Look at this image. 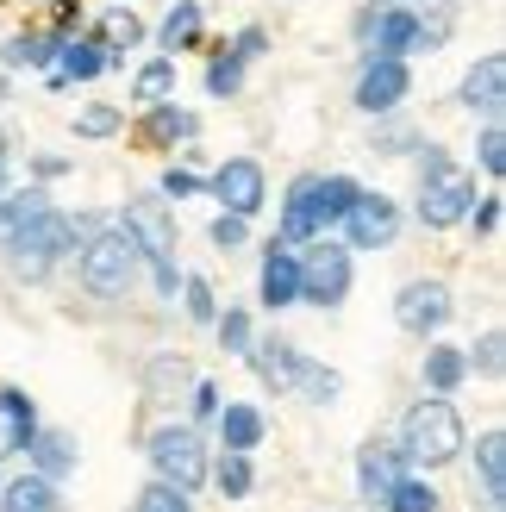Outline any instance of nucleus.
<instances>
[{
	"mask_svg": "<svg viewBox=\"0 0 506 512\" xmlns=\"http://www.w3.org/2000/svg\"><path fill=\"white\" fill-rule=\"evenodd\" d=\"M25 456H32V469H38L44 481H63V475L75 469V438H69V431L38 425V431H32V444H25Z\"/></svg>",
	"mask_w": 506,
	"mask_h": 512,
	"instance_id": "nucleus-18",
	"label": "nucleus"
},
{
	"mask_svg": "<svg viewBox=\"0 0 506 512\" xmlns=\"http://www.w3.org/2000/svg\"><path fill=\"white\" fill-rule=\"evenodd\" d=\"M0 512H63V494H57V481L25 469V475H13L7 488H0Z\"/></svg>",
	"mask_w": 506,
	"mask_h": 512,
	"instance_id": "nucleus-17",
	"label": "nucleus"
},
{
	"mask_svg": "<svg viewBox=\"0 0 506 512\" xmlns=\"http://www.w3.org/2000/svg\"><path fill=\"white\" fill-rule=\"evenodd\" d=\"M500 100H506V57H500V50H488V57L463 75V107L494 119V113H500Z\"/></svg>",
	"mask_w": 506,
	"mask_h": 512,
	"instance_id": "nucleus-14",
	"label": "nucleus"
},
{
	"mask_svg": "<svg viewBox=\"0 0 506 512\" xmlns=\"http://www.w3.org/2000/svg\"><path fill=\"white\" fill-rule=\"evenodd\" d=\"M175 94V57H157V63H144L138 69V82H132V100H144V107H157V100Z\"/></svg>",
	"mask_w": 506,
	"mask_h": 512,
	"instance_id": "nucleus-33",
	"label": "nucleus"
},
{
	"mask_svg": "<svg viewBox=\"0 0 506 512\" xmlns=\"http://www.w3.org/2000/svg\"><path fill=\"white\" fill-rule=\"evenodd\" d=\"M382 506L388 512H438V488H432V481H419V475H400Z\"/></svg>",
	"mask_w": 506,
	"mask_h": 512,
	"instance_id": "nucleus-32",
	"label": "nucleus"
},
{
	"mask_svg": "<svg viewBox=\"0 0 506 512\" xmlns=\"http://www.w3.org/2000/svg\"><path fill=\"white\" fill-rule=\"evenodd\" d=\"M82 238H94V219H69V213H38V225L25 232L7 256H13V275L19 281H44L50 275V263H57L63 250H82Z\"/></svg>",
	"mask_w": 506,
	"mask_h": 512,
	"instance_id": "nucleus-4",
	"label": "nucleus"
},
{
	"mask_svg": "<svg viewBox=\"0 0 506 512\" xmlns=\"http://www.w3.org/2000/svg\"><path fill=\"white\" fill-rule=\"evenodd\" d=\"M194 413H200V419L219 413V388H213V381H200V388H194Z\"/></svg>",
	"mask_w": 506,
	"mask_h": 512,
	"instance_id": "nucleus-46",
	"label": "nucleus"
},
{
	"mask_svg": "<svg viewBox=\"0 0 506 512\" xmlns=\"http://www.w3.org/2000/svg\"><path fill=\"white\" fill-rule=\"evenodd\" d=\"M463 363H469V369H482V375H500V363H506V338H500V331H488V338L475 344V350H463Z\"/></svg>",
	"mask_w": 506,
	"mask_h": 512,
	"instance_id": "nucleus-37",
	"label": "nucleus"
},
{
	"mask_svg": "<svg viewBox=\"0 0 506 512\" xmlns=\"http://www.w3.org/2000/svg\"><path fill=\"white\" fill-rule=\"evenodd\" d=\"M313 188H319V175H294L288 207H282V244H313V238H319V207H313Z\"/></svg>",
	"mask_w": 506,
	"mask_h": 512,
	"instance_id": "nucleus-16",
	"label": "nucleus"
},
{
	"mask_svg": "<svg viewBox=\"0 0 506 512\" xmlns=\"http://www.w3.org/2000/svg\"><path fill=\"white\" fill-rule=\"evenodd\" d=\"M207 475L219 481V494H225V500H244V494H250V456H244V450H225V456H219V469H207Z\"/></svg>",
	"mask_w": 506,
	"mask_h": 512,
	"instance_id": "nucleus-34",
	"label": "nucleus"
},
{
	"mask_svg": "<svg viewBox=\"0 0 506 512\" xmlns=\"http://www.w3.org/2000/svg\"><path fill=\"white\" fill-rule=\"evenodd\" d=\"M263 50H269V32H263V25H244L238 44H232V57H238V63H250V57H263Z\"/></svg>",
	"mask_w": 506,
	"mask_h": 512,
	"instance_id": "nucleus-44",
	"label": "nucleus"
},
{
	"mask_svg": "<svg viewBox=\"0 0 506 512\" xmlns=\"http://www.w3.org/2000/svg\"><path fill=\"white\" fill-rule=\"evenodd\" d=\"M294 388L307 394L313 406H332V400L344 394V375H338V369H325V363H307V356H300V369H294Z\"/></svg>",
	"mask_w": 506,
	"mask_h": 512,
	"instance_id": "nucleus-30",
	"label": "nucleus"
},
{
	"mask_svg": "<svg viewBox=\"0 0 506 512\" xmlns=\"http://www.w3.org/2000/svg\"><path fill=\"white\" fill-rule=\"evenodd\" d=\"M182 194H200V175L169 169V175H163V200H182Z\"/></svg>",
	"mask_w": 506,
	"mask_h": 512,
	"instance_id": "nucleus-45",
	"label": "nucleus"
},
{
	"mask_svg": "<svg viewBox=\"0 0 506 512\" xmlns=\"http://www.w3.org/2000/svg\"><path fill=\"white\" fill-rule=\"evenodd\" d=\"M38 213H50V194H44V188H25V194H7V200H0V250H13L25 232H32Z\"/></svg>",
	"mask_w": 506,
	"mask_h": 512,
	"instance_id": "nucleus-19",
	"label": "nucleus"
},
{
	"mask_svg": "<svg viewBox=\"0 0 506 512\" xmlns=\"http://www.w3.org/2000/svg\"><path fill=\"white\" fill-rule=\"evenodd\" d=\"M450 313H457V300H450L444 281H407L400 300H394V319H400V331H413V338H438L450 325Z\"/></svg>",
	"mask_w": 506,
	"mask_h": 512,
	"instance_id": "nucleus-8",
	"label": "nucleus"
},
{
	"mask_svg": "<svg viewBox=\"0 0 506 512\" xmlns=\"http://www.w3.org/2000/svg\"><path fill=\"white\" fill-rule=\"evenodd\" d=\"M388 7H400V0H388Z\"/></svg>",
	"mask_w": 506,
	"mask_h": 512,
	"instance_id": "nucleus-50",
	"label": "nucleus"
},
{
	"mask_svg": "<svg viewBox=\"0 0 506 512\" xmlns=\"http://www.w3.org/2000/svg\"><path fill=\"white\" fill-rule=\"evenodd\" d=\"M413 32H419V19H413L407 7H382V13L369 19V38H375L369 57H407V50H413Z\"/></svg>",
	"mask_w": 506,
	"mask_h": 512,
	"instance_id": "nucleus-21",
	"label": "nucleus"
},
{
	"mask_svg": "<svg viewBox=\"0 0 506 512\" xmlns=\"http://www.w3.org/2000/svg\"><path fill=\"white\" fill-rule=\"evenodd\" d=\"M94 44L107 50V63H119L125 50H138V44H144V19H138L132 7H113V13H100V32H94Z\"/></svg>",
	"mask_w": 506,
	"mask_h": 512,
	"instance_id": "nucleus-22",
	"label": "nucleus"
},
{
	"mask_svg": "<svg viewBox=\"0 0 506 512\" xmlns=\"http://www.w3.org/2000/svg\"><path fill=\"white\" fill-rule=\"evenodd\" d=\"M475 469H482L488 506L500 512V500H506V438H500V431H482V444H475Z\"/></svg>",
	"mask_w": 506,
	"mask_h": 512,
	"instance_id": "nucleus-23",
	"label": "nucleus"
},
{
	"mask_svg": "<svg viewBox=\"0 0 506 512\" xmlns=\"http://www.w3.org/2000/svg\"><path fill=\"white\" fill-rule=\"evenodd\" d=\"M469 219H475V232H482V238H494L500 232V194H475L469 200Z\"/></svg>",
	"mask_w": 506,
	"mask_h": 512,
	"instance_id": "nucleus-41",
	"label": "nucleus"
},
{
	"mask_svg": "<svg viewBox=\"0 0 506 512\" xmlns=\"http://www.w3.org/2000/svg\"><path fill=\"white\" fill-rule=\"evenodd\" d=\"M213 419H219V438H225V450H244V456L257 450V444H263V431H269L257 406H225V413H213Z\"/></svg>",
	"mask_w": 506,
	"mask_h": 512,
	"instance_id": "nucleus-25",
	"label": "nucleus"
},
{
	"mask_svg": "<svg viewBox=\"0 0 506 512\" xmlns=\"http://www.w3.org/2000/svg\"><path fill=\"white\" fill-rule=\"evenodd\" d=\"M407 94H413V75L400 57H369L363 63V75H357V107L363 113H394Z\"/></svg>",
	"mask_w": 506,
	"mask_h": 512,
	"instance_id": "nucleus-11",
	"label": "nucleus"
},
{
	"mask_svg": "<svg viewBox=\"0 0 506 512\" xmlns=\"http://www.w3.org/2000/svg\"><path fill=\"white\" fill-rule=\"evenodd\" d=\"M469 200H475V175L450 157V150L425 144V163H419V225H425V232H450V225L469 219Z\"/></svg>",
	"mask_w": 506,
	"mask_h": 512,
	"instance_id": "nucleus-1",
	"label": "nucleus"
},
{
	"mask_svg": "<svg viewBox=\"0 0 506 512\" xmlns=\"http://www.w3.org/2000/svg\"><path fill=\"white\" fill-rule=\"evenodd\" d=\"M344 294H350V250L332 238H313V250L300 256V300L338 306Z\"/></svg>",
	"mask_w": 506,
	"mask_h": 512,
	"instance_id": "nucleus-7",
	"label": "nucleus"
},
{
	"mask_svg": "<svg viewBox=\"0 0 506 512\" xmlns=\"http://www.w3.org/2000/svg\"><path fill=\"white\" fill-rule=\"evenodd\" d=\"M32 431H38L32 400H25L19 388H0V456H19L25 444H32Z\"/></svg>",
	"mask_w": 506,
	"mask_h": 512,
	"instance_id": "nucleus-20",
	"label": "nucleus"
},
{
	"mask_svg": "<svg viewBox=\"0 0 506 512\" xmlns=\"http://www.w3.org/2000/svg\"><path fill=\"white\" fill-rule=\"evenodd\" d=\"M194 132H200V119L169 107V100H157V107L144 113V144H175V138H194Z\"/></svg>",
	"mask_w": 506,
	"mask_h": 512,
	"instance_id": "nucleus-26",
	"label": "nucleus"
},
{
	"mask_svg": "<svg viewBox=\"0 0 506 512\" xmlns=\"http://www.w3.org/2000/svg\"><path fill=\"white\" fill-rule=\"evenodd\" d=\"M138 512H194V500L182 488H169V481H150V488L138 494Z\"/></svg>",
	"mask_w": 506,
	"mask_h": 512,
	"instance_id": "nucleus-36",
	"label": "nucleus"
},
{
	"mask_svg": "<svg viewBox=\"0 0 506 512\" xmlns=\"http://www.w3.org/2000/svg\"><path fill=\"white\" fill-rule=\"evenodd\" d=\"M338 225H344V250H388L400 238V207L388 194H357V207Z\"/></svg>",
	"mask_w": 506,
	"mask_h": 512,
	"instance_id": "nucleus-9",
	"label": "nucleus"
},
{
	"mask_svg": "<svg viewBox=\"0 0 506 512\" xmlns=\"http://www.w3.org/2000/svg\"><path fill=\"white\" fill-rule=\"evenodd\" d=\"M463 375H469L463 350H450V344L425 350V388H432V394H457V388H463Z\"/></svg>",
	"mask_w": 506,
	"mask_h": 512,
	"instance_id": "nucleus-28",
	"label": "nucleus"
},
{
	"mask_svg": "<svg viewBox=\"0 0 506 512\" xmlns=\"http://www.w3.org/2000/svg\"><path fill=\"white\" fill-rule=\"evenodd\" d=\"M238 88H244V63L232 57V50H225V57H213V63H207V94H213V100H225V94H238Z\"/></svg>",
	"mask_w": 506,
	"mask_h": 512,
	"instance_id": "nucleus-35",
	"label": "nucleus"
},
{
	"mask_svg": "<svg viewBox=\"0 0 506 512\" xmlns=\"http://www.w3.org/2000/svg\"><path fill=\"white\" fill-rule=\"evenodd\" d=\"M213 200H225V213H238V219H250V213H263V200H269V182H263V163H250V157H225L219 169H213Z\"/></svg>",
	"mask_w": 506,
	"mask_h": 512,
	"instance_id": "nucleus-10",
	"label": "nucleus"
},
{
	"mask_svg": "<svg viewBox=\"0 0 506 512\" xmlns=\"http://www.w3.org/2000/svg\"><path fill=\"white\" fill-rule=\"evenodd\" d=\"M125 238L138 244V256L150 263V275H157V288L175 300V213L163 207L157 194H144V200H125V225H119Z\"/></svg>",
	"mask_w": 506,
	"mask_h": 512,
	"instance_id": "nucleus-3",
	"label": "nucleus"
},
{
	"mask_svg": "<svg viewBox=\"0 0 506 512\" xmlns=\"http://www.w3.org/2000/svg\"><path fill=\"white\" fill-rule=\"evenodd\" d=\"M400 475H407V456H400V444L369 438L363 456H357V488H363V500H388V488H394Z\"/></svg>",
	"mask_w": 506,
	"mask_h": 512,
	"instance_id": "nucleus-12",
	"label": "nucleus"
},
{
	"mask_svg": "<svg viewBox=\"0 0 506 512\" xmlns=\"http://www.w3.org/2000/svg\"><path fill=\"white\" fill-rule=\"evenodd\" d=\"M244 238H250V225H244L238 213H219V219H213V244H219V250H244Z\"/></svg>",
	"mask_w": 506,
	"mask_h": 512,
	"instance_id": "nucleus-42",
	"label": "nucleus"
},
{
	"mask_svg": "<svg viewBox=\"0 0 506 512\" xmlns=\"http://www.w3.org/2000/svg\"><path fill=\"white\" fill-rule=\"evenodd\" d=\"M100 69H113L107 50H100L94 38H82V44H63V63H57V75H50V82H94Z\"/></svg>",
	"mask_w": 506,
	"mask_h": 512,
	"instance_id": "nucleus-27",
	"label": "nucleus"
},
{
	"mask_svg": "<svg viewBox=\"0 0 506 512\" xmlns=\"http://www.w3.org/2000/svg\"><path fill=\"white\" fill-rule=\"evenodd\" d=\"M7 150H13V144H7V132H0V169H7Z\"/></svg>",
	"mask_w": 506,
	"mask_h": 512,
	"instance_id": "nucleus-48",
	"label": "nucleus"
},
{
	"mask_svg": "<svg viewBox=\"0 0 506 512\" xmlns=\"http://www.w3.org/2000/svg\"><path fill=\"white\" fill-rule=\"evenodd\" d=\"M213 325H219V344L232 350V356H244V350H250V313H238V306H232V313H219Z\"/></svg>",
	"mask_w": 506,
	"mask_h": 512,
	"instance_id": "nucleus-38",
	"label": "nucleus"
},
{
	"mask_svg": "<svg viewBox=\"0 0 506 512\" xmlns=\"http://www.w3.org/2000/svg\"><path fill=\"white\" fill-rule=\"evenodd\" d=\"M357 182H350V175H319V188H313V207H319V232H332V225L357 207Z\"/></svg>",
	"mask_w": 506,
	"mask_h": 512,
	"instance_id": "nucleus-24",
	"label": "nucleus"
},
{
	"mask_svg": "<svg viewBox=\"0 0 506 512\" xmlns=\"http://www.w3.org/2000/svg\"><path fill=\"white\" fill-rule=\"evenodd\" d=\"M69 25H82V7H75V0H63V7H57V32H69Z\"/></svg>",
	"mask_w": 506,
	"mask_h": 512,
	"instance_id": "nucleus-47",
	"label": "nucleus"
},
{
	"mask_svg": "<svg viewBox=\"0 0 506 512\" xmlns=\"http://www.w3.org/2000/svg\"><path fill=\"white\" fill-rule=\"evenodd\" d=\"M263 306L269 313H282V306H300V256L288 250V244H269V256H263Z\"/></svg>",
	"mask_w": 506,
	"mask_h": 512,
	"instance_id": "nucleus-13",
	"label": "nucleus"
},
{
	"mask_svg": "<svg viewBox=\"0 0 506 512\" xmlns=\"http://www.w3.org/2000/svg\"><path fill=\"white\" fill-rule=\"evenodd\" d=\"M157 38H163V50H194L200 44V0H175Z\"/></svg>",
	"mask_w": 506,
	"mask_h": 512,
	"instance_id": "nucleus-29",
	"label": "nucleus"
},
{
	"mask_svg": "<svg viewBox=\"0 0 506 512\" xmlns=\"http://www.w3.org/2000/svg\"><path fill=\"white\" fill-rule=\"evenodd\" d=\"M400 456L419 469H444L463 456V413L450 406L444 394L407 406V419H400Z\"/></svg>",
	"mask_w": 506,
	"mask_h": 512,
	"instance_id": "nucleus-2",
	"label": "nucleus"
},
{
	"mask_svg": "<svg viewBox=\"0 0 506 512\" xmlns=\"http://www.w3.org/2000/svg\"><path fill=\"white\" fill-rule=\"evenodd\" d=\"M182 294H188V319H200V325H213V319H219V306H213V288H207L200 275H188V281H182Z\"/></svg>",
	"mask_w": 506,
	"mask_h": 512,
	"instance_id": "nucleus-40",
	"label": "nucleus"
},
{
	"mask_svg": "<svg viewBox=\"0 0 506 512\" xmlns=\"http://www.w3.org/2000/svg\"><path fill=\"white\" fill-rule=\"evenodd\" d=\"M0 200H7V182H0Z\"/></svg>",
	"mask_w": 506,
	"mask_h": 512,
	"instance_id": "nucleus-49",
	"label": "nucleus"
},
{
	"mask_svg": "<svg viewBox=\"0 0 506 512\" xmlns=\"http://www.w3.org/2000/svg\"><path fill=\"white\" fill-rule=\"evenodd\" d=\"M250 369H257V381H263V388H275V394H282V388H294V369H300V350L288 344V338H250Z\"/></svg>",
	"mask_w": 506,
	"mask_h": 512,
	"instance_id": "nucleus-15",
	"label": "nucleus"
},
{
	"mask_svg": "<svg viewBox=\"0 0 506 512\" xmlns=\"http://www.w3.org/2000/svg\"><path fill=\"white\" fill-rule=\"evenodd\" d=\"M144 456H150V469H157V481H169V488H182V494H194L213 469L194 425H157L144 438Z\"/></svg>",
	"mask_w": 506,
	"mask_h": 512,
	"instance_id": "nucleus-6",
	"label": "nucleus"
},
{
	"mask_svg": "<svg viewBox=\"0 0 506 512\" xmlns=\"http://www.w3.org/2000/svg\"><path fill=\"white\" fill-rule=\"evenodd\" d=\"M119 125H125V113H119V107H88L82 119H75V132H82V138H113Z\"/></svg>",
	"mask_w": 506,
	"mask_h": 512,
	"instance_id": "nucleus-39",
	"label": "nucleus"
},
{
	"mask_svg": "<svg viewBox=\"0 0 506 512\" xmlns=\"http://www.w3.org/2000/svg\"><path fill=\"white\" fill-rule=\"evenodd\" d=\"M482 169L488 175H506V132H500V125H488V132H482Z\"/></svg>",
	"mask_w": 506,
	"mask_h": 512,
	"instance_id": "nucleus-43",
	"label": "nucleus"
},
{
	"mask_svg": "<svg viewBox=\"0 0 506 512\" xmlns=\"http://www.w3.org/2000/svg\"><path fill=\"white\" fill-rule=\"evenodd\" d=\"M63 50V38H44V32H25V38H13L7 50H0V63L7 69H44L50 57Z\"/></svg>",
	"mask_w": 506,
	"mask_h": 512,
	"instance_id": "nucleus-31",
	"label": "nucleus"
},
{
	"mask_svg": "<svg viewBox=\"0 0 506 512\" xmlns=\"http://www.w3.org/2000/svg\"><path fill=\"white\" fill-rule=\"evenodd\" d=\"M138 244L125 238V232H94L82 238V288L100 294V300H125L132 294V281H138Z\"/></svg>",
	"mask_w": 506,
	"mask_h": 512,
	"instance_id": "nucleus-5",
	"label": "nucleus"
}]
</instances>
